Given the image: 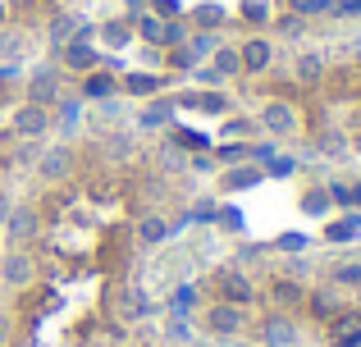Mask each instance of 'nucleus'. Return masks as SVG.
Returning <instances> with one entry per match:
<instances>
[{"instance_id":"f257e3e1","label":"nucleus","mask_w":361,"mask_h":347,"mask_svg":"<svg viewBox=\"0 0 361 347\" xmlns=\"http://www.w3.org/2000/svg\"><path fill=\"white\" fill-rule=\"evenodd\" d=\"M27 106H46L51 110L55 101L64 96V69L60 64H32V73H27Z\"/></svg>"},{"instance_id":"f03ea898","label":"nucleus","mask_w":361,"mask_h":347,"mask_svg":"<svg viewBox=\"0 0 361 347\" xmlns=\"http://www.w3.org/2000/svg\"><path fill=\"white\" fill-rule=\"evenodd\" d=\"M82 128H87V101L64 92V96L51 106V133L60 137V142H73Z\"/></svg>"},{"instance_id":"7ed1b4c3","label":"nucleus","mask_w":361,"mask_h":347,"mask_svg":"<svg viewBox=\"0 0 361 347\" xmlns=\"http://www.w3.org/2000/svg\"><path fill=\"white\" fill-rule=\"evenodd\" d=\"M92 37H97V27H92L78 9H60V14H51V23H46V42H51L55 51H60L64 42H92Z\"/></svg>"},{"instance_id":"20e7f679","label":"nucleus","mask_w":361,"mask_h":347,"mask_svg":"<svg viewBox=\"0 0 361 347\" xmlns=\"http://www.w3.org/2000/svg\"><path fill=\"white\" fill-rule=\"evenodd\" d=\"M256 128H261L265 137H274V142L293 137L298 133V106H288V101H265L261 115H256Z\"/></svg>"},{"instance_id":"39448f33","label":"nucleus","mask_w":361,"mask_h":347,"mask_svg":"<svg viewBox=\"0 0 361 347\" xmlns=\"http://www.w3.org/2000/svg\"><path fill=\"white\" fill-rule=\"evenodd\" d=\"M206 334H215V339H238L247 329V306H233V302H211L206 306Z\"/></svg>"},{"instance_id":"423d86ee","label":"nucleus","mask_w":361,"mask_h":347,"mask_svg":"<svg viewBox=\"0 0 361 347\" xmlns=\"http://www.w3.org/2000/svg\"><path fill=\"white\" fill-rule=\"evenodd\" d=\"M32 170H37V178H42V183H64V178L73 174V146H69V142L42 146Z\"/></svg>"},{"instance_id":"0eeeda50","label":"nucleus","mask_w":361,"mask_h":347,"mask_svg":"<svg viewBox=\"0 0 361 347\" xmlns=\"http://www.w3.org/2000/svg\"><path fill=\"white\" fill-rule=\"evenodd\" d=\"M37 229H42V220H37V210L27 201H14V210H9L5 224H0V233L9 238V247H27V242L37 238Z\"/></svg>"},{"instance_id":"6e6552de","label":"nucleus","mask_w":361,"mask_h":347,"mask_svg":"<svg viewBox=\"0 0 361 347\" xmlns=\"http://www.w3.org/2000/svg\"><path fill=\"white\" fill-rule=\"evenodd\" d=\"M169 124H174V101H169V96H151V101H142V110L128 119L133 133H160V128H169Z\"/></svg>"},{"instance_id":"1a4fd4ad","label":"nucleus","mask_w":361,"mask_h":347,"mask_svg":"<svg viewBox=\"0 0 361 347\" xmlns=\"http://www.w3.org/2000/svg\"><path fill=\"white\" fill-rule=\"evenodd\" d=\"M0 279H5L9 288H27L37 279V260L27 247H9L5 256H0Z\"/></svg>"},{"instance_id":"9d476101","label":"nucleus","mask_w":361,"mask_h":347,"mask_svg":"<svg viewBox=\"0 0 361 347\" xmlns=\"http://www.w3.org/2000/svg\"><path fill=\"white\" fill-rule=\"evenodd\" d=\"M238 64H243V73H270V64H274V42H270V37H261V32H252V37L238 46Z\"/></svg>"},{"instance_id":"9b49d317","label":"nucleus","mask_w":361,"mask_h":347,"mask_svg":"<svg viewBox=\"0 0 361 347\" xmlns=\"http://www.w3.org/2000/svg\"><path fill=\"white\" fill-rule=\"evenodd\" d=\"M101 64H106V55L92 42H64L60 46V69H69V73H92V69H101Z\"/></svg>"},{"instance_id":"f8f14e48","label":"nucleus","mask_w":361,"mask_h":347,"mask_svg":"<svg viewBox=\"0 0 361 347\" xmlns=\"http://www.w3.org/2000/svg\"><path fill=\"white\" fill-rule=\"evenodd\" d=\"M215 284H220V302H233V306H247L256 297V288H252V279L243 275L238 265H224L220 275H215Z\"/></svg>"},{"instance_id":"ddd939ff","label":"nucleus","mask_w":361,"mask_h":347,"mask_svg":"<svg viewBox=\"0 0 361 347\" xmlns=\"http://www.w3.org/2000/svg\"><path fill=\"white\" fill-rule=\"evenodd\" d=\"M14 133L23 137V142H42V137L51 133V110H46V106H18Z\"/></svg>"},{"instance_id":"4468645a","label":"nucleus","mask_w":361,"mask_h":347,"mask_svg":"<svg viewBox=\"0 0 361 347\" xmlns=\"http://www.w3.org/2000/svg\"><path fill=\"white\" fill-rule=\"evenodd\" d=\"M261 183H265V170L252 165V160L224 165V174H220V192H252V187H261Z\"/></svg>"},{"instance_id":"2eb2a0df","label":"nucleus","mask_w":361,"mask_h":347,"mask_svg":"<svg viewBox=\"0 0 361 347\" xmlns=\"http://www.w3.org/2000/svg\"><path fill=\"white\" fill-rule=\"evenodd\" d=\"M119 92L128 101H151V96H160V73H151V69H128L119 78Z\"/></svg>"},{"instance_id":"dca6fc26","label":"nucleus","mask_w":361,"mask_h":347,"mask_svg":"<svg viewBox=\"0 0 361 347\" xmlns=\"http://www.w3.org/2000/svg\"><path fill=\"white\" fill-rule=\"evenodd\" d=\"M27 51H32L27 27H0V64H23Z\"/></svg>"},{"instance_id":"f3484780","label":"nucleus","mask_w":361,"mask_h":347,"mask_svg":"<svg viewBox=\"0 0 361 347\" xmlns=\"http://www.w3.org/2000/svg\"><path fill=\"white\" fill-rule=\"evenodd\" d=\"M92 119H97V128H106V133H115V128L128 124V96H106V101H97V110H92Z\"/></svg>"},{"instance_id":"a211bd4d","label":"nucleus","mask_w":361,"mask_h":347,"mask_svg":"<svg viewBox=\"0 0 361 347\" xmlns=\"http://www.w3.org/2000/svg\"><path fill=\"white\" fill-rule=\"evenodd\" d=\"M87 106H97V101H106V96H119V78L110 69H92V73H82V92H78Z\"/></svg>"},{"instance_id":"6ab92c4d","label":"nucleus","mask_w":361,"mask_h":347,"mask_svg":"<svg viewBox=\"0 0 361 347\" xmlns=\"http://www.w3.org/2000/svg\"><path fill=\"white\" fill-rule=\"evenodd\" d=\"M261 339H265V347H298L302 343V329L288 320V315H270L265 329H261Z\"/></svg>"},{"instance_id":"aec40b11","label":"nucleus","mask_w":361,"mask_h":347,"mask_svg":"<svg viewBox=\"0 0 361 347\" xmlns=\"http://www.w3.org/2000/svg\"><path fill=\"white\" fill-rule=\"evenodd\" d=\"M97 37H101V46H106V51H128V46L137 42L128 18H106V23L97 27Z\"/></svg>"},{"instance_id":"412c9836","label":"nucleus","mask_w":361,"mask_h":347,"mask_svg":"<svg viewBox=\"0 0 361 347\" xmlns=\"http://www.w3.org/2000/svg\"><path fill=\"white\" fill-rule=\"evenodd\" d=\"M329 347H361V315L353 311H338L334 315V324H329Z\"/></svg>"},{"instance_id":"4be33fe9","label":"nucleus","mask_w":361,"mask_h":347,"mask_svg":"<svg viewBox=\"0 0 361 347\" xmlns=\"http://www.w3.org/2000/svg\"><path fill=\"white\" fill-rule=\"evenodd\" d=\"M183 106L202 110V115H229V110H233V101H229V92L211 87V92H188V96H183Z\"/></svg>"},{"instance_id":"5701e85b","label":"nucleus","mask_w":361,"mask_h":347,"mask_svg":"<svg viewBox=\"0 0 361 347\" xmlns=\"http://www.w3.org/2000/svg\"><path fill=\"white\" fill-rule=\"evenodd\" d=\"M293 78L307 82V87L320 82V78H325V51H298V55H293Z\"/></svg>"},{"instance_id":"b1692460","label":"nucleus","mask_w":361,"mask_h":347,"mask_svg":"<svg viewBox=\"0 0 361 347\" xmlns=\"http://www.w3.org/2000/svg\"><path fill=\"white\" fill-rule=\"evenodd\" d=\"M169 233H174V224H169L165 215H142V220H137V238H142V247H165Z\"/></svg>"},{"instance_id":"393cba45","label":"nucleus","mask_w":361,"mask_h":347,"mask_svg":"<svg viewBox=\"0 0 361 347\" xmlns=\"http://www.w3.org/2000/svg\"><path fill=\"white\" fill-rule=\"evenodd\" d=\"M119 315L123 320H147V315H156V302H151L142 288H123L119 293Z\"/></svg>"},{"instance_id":"a878e982","label":"nucleus","mask_w":361,"mask_h":347,"mask_svg":"<svg viewBox=\"0 0 361 347\" xmlns=\"http://www.w3.org/2000/svg\"><path fill=\"white\" fill-rule=\"evenodd\" d=\"M160 339H165V343H178V347H188V343L197 339L192 315H174V311H169V315H165V329H160Z\"/></svg>"},{"instance_id":"bb28decb","label":"nucleus","mask_w":361,"mask_h":347,"mask_svg":"<svg viewBox=\"0 0 361 347\" xmlns=\"http://www.w3.org/2000/svg\"><path fill=\"white\" fill-rule=\"evenodd\" d=\"M128 23H133V37H137V42H151V46H160V37H165V18L147 14V9H137V14H133Z\"/></svg>"},{"instance_id":"cd10ccee","label":"nucleus","mask_w":361,"mask_h":347,"mask_svg":"<svg viewBox=\"0 0 361 347\" xmlns=\"http://www.w3.org/2000/svg\"><path fill=\"white\" fill-rule=\"evenodd\" d=\"M357 238H361V215H348V220L325 224V242H334V247H343V242H357Z\"/></svg>"},{"instance_id":"c85d7f7f","label":"nucleus","mask_w":361,"mask_h":347,"mask_svg":"<svg viewBox=\"0 0 361 347\" xmlns=\"http://www.w3.org/2000/svg\"><path fill=\"white\" fill-rule=\"evenodd\" d=\"M329 210H334V201H329L325 187H307V192H302V215H307V220H325Z\"/></svg>"},{"instance_id":"c756f323","label":"nucleus","mask_w":361,"mask_h":347,"mask_svg":"<svg viewBox=\"0 0 361 347\" xmlns=\"http://www.w3.org/2000/svg\"><path fill=\"white\" fill-rule=\"evenodd\" d=\"M316 151L325 156V160H348V137L338 133V128H325V133L316 137Z\"/></svg>"},{"instance_id":"7c9ffc66","label":"nucleus","mask_w":361,"mask_h":347,"mask_svg":"<svg viewBox=\"0 0 361 347\" xmlns=\"http://www.w3.org/2000/svg\"><path fill=\"white\" fill-rule=\"evenodd\" d=\"M183 46H188V55H192L197 64H206V60H211V55H215V46H220V37H215V32H202V27H197V32L188 37Z\"/></svg>"},{"instance_id":"2f4dec72","label":"nucleus","mask_w":361,"mask_h":347,"mask_svg":"<svg viewBox=\"0 0 361 347\" xmlns=\"http://www.w3.org/2000/svg\"><path fill=\"white\" fill-rule=\"evenodd\" d=\"M329 284L334 288H361V260H338L329 270Z\"/></svg>"},{"instance_id":"473e14b6","label":"nucleus","mask_w":361,"mask_h":347,"mask_svg":"<svg viewBox=\"0 0 361 347\" xmlns=\"http://www.w3.org/2000/svg\"><path fill=\"white\" fill-rule=\"evenodd\" d=\"M238 14H243V23H252V27H270V0H243L238 5Z\"/></svg>"},{"instance_id":"72a5a7b5","label":"nucleus","mask_w":361,"mask_h":347,"mask_svg":"<svg viewBox=\"0 0 361 347\" xmlns=\"http://www.w3.org/2000/svg\"><path fill=\"white\" fill-rule=\"evenodd\" d=\"M192 306H197V288H192V284H178L174 293H169L165 311H174V315H192Z\"/></svg>"},{"instance_id":"f704fd0d","label":"nucleus","mask_w":361,"mask_h":347,"mask_svg":"<svg viewBox=\"0 0 361 347\" xmlns=\"http://www.w3.org/2000/svg\"><path fill=\"white\" fill-rule=\"evenodd\" d=\"M307 247H311V238H307V233H298V229H288V233L274 238V251H283V256H302Z\"/></svg>"},{"instance_id":"c9c22d12","label":"nucleus","mask_w":361,"mask_h":347,"mask_svg":"<svg viewBox=\"0 0 361 347\" xmlns=\"http://www.w3.org/2000/svg\"><path fill=\"white\" fill-rule=\"evenodd\" d=\"M270 27H274L279 37H288V42H298V37L307 32V18H302V14H293V9H288L283 18H270Z\"/></svg>"},{"instance_id":"e433bc0d","label":"nucleus","mask_w":361,"mask_h":347,"mask_svg":"<svg viewBox=\"0 0 361 347\" xmlns=\"http://www.w3.org/2000/svg\"><path fill=\"white\" fill-rule=\"evenodd\" d=\"M160 170L165 174H183L188 170V146H160Z\"/></svg>"},{"instance_id":"4c0bfd02","label":"nucleus","mask_w":361,"mask_h":347,"mask_svg":"<svg viewBox=\"0 0 361 347\" xmlns=\"http://www.w3.org/2000/svg\"><path fill=\"white\" fill-rule=\"evenodd\" d=\"M274 156H279V142H274V137H261V142H247V160H252V165H270Z\"/></svg>"},{"instance_id":"58836bf2","label":"nucleus","mask_w":361,"mask_h":347,"mask_svg":"<svg viewBox=\"0 0 361 347\" xmlns=\"http://www.w3.org/2000/svg\"><path fill=\"white\" fill-rule=\"evenodd\" d=\"M270 297H274L279 306H298V302H302V284H298V279H279V284L270 288Z\"/></svg>"},{"instance_id":"ea45409f","label":"nucleus","mask_w":361,"mask_h":347,"mask_svg":"<svg viewBox=\"0 0 361 347\" xmlns=\"http://www.w3.org/2000/svg\"><path fill=\"white\" fill-rule=\"evenodd\" d=\"M288 9L302 18H320V14H334V0H288Z\"/></svg>"},{"instance_id":"a19ab883","label":"nucleus","mask_w":361,"mask_h":347,"mask_svg":"<svg viewBox=\"0 0 361 347\" xmlns=\"http://www.w3.org/2000/svg\"><path fill=\"white\" fill-rule=\"evenodd\" d=\"M188 37H192V27H188L183 18H165V37H160V46H169V51H174V46H183Z\"/></svg>"},{"instance_id":"79ce46f5","label":"nucleus","mask_w":361,"mask_h":347,"mask_svg":"<svg viewBox=\"0 0 361 347\" xmlns=\"http://www.w3.org/2000/svg\"><path fill=\"white\" fill-rule=\"evenodd\" d=\"M311 311H316V315H329V320H334V315H338V297H334V288H316V293H311Z\"/></svg>"},{"instance_id":"37998d69","label":"nucleus","mask_w":361,"mask_h":347,"mask_svg":"<svg viewBox=\"0 0 361 347\" xmlns=\"http://www.w3.org/2000/svg\"><path fill=\"white\" fill-rule=\"evenodd\" d=\"M247 160V142H220L215 146V165H243Z\"/></svg>"},{"instance_id":"c03bdc74","label":"nucleus","mask_w":361,"mask_h":347,"mask_svg":"<svg viewBox=\"0 0 361 347\" xmlns=\"http://www.w3.org/2000/svg\"><path fill=\"white\" fill-rule=\"evenodd\" d=\"M192 23L202 27V32H215V27L224 23V9H220V5H202V9L192 14Z\"/></svg>"},{"instance_id":"a18cd8bd","label":"nucleus","mask_w":361,"mask_h":347,"mask_svg":"<svg viewBox=\"0 0 361 347\" xmlns=\"http://www.w3.org/2000/svg\"><path fill=\"white\" fill-rule=\"evenodd\" d=\"M215 224L229 229V233H243V210L238 206H220V210H215Z\"/></svg>"},{"instance_id":"49530a36","label":"nucleus","mask_w":361,"mask_h":347,"mask_svg":"<svg viewBox=\"0 0 361 347\" xmlns=\"http://www.w3.org/2000/svg\"><path fill=\"white\" fill-rule=\"evenodd\" d=\"M261 170H265V178H288V174H298V160H293V156H274Z\"/></svg>"},{"instance_id":"de8ad7c7","label":"nucleus","mask_w":361,"mask_h":347,"mask_svg":"<svg viewBox=\"0 0 361 347\" xmlns=\"http://www.w3.org/2000/svg\"><path fill=\"white\" fill-rule=\"evenodd\" d=\"M142 9H147V14H156V18H178V14H183V5H178V0H147Z\"/></svg>"},{"instance_id":"09e8293b","label":"nucleus","mask_w":361,"mask_h":347,"mask_svg":"<svg viewBox=\"0 0 361 347\" xmlns=\"http://www.w3.org/2000/svg\"><path fill=\"white\" fill-rule=\"evenodd\" d=\"M325 192H329V201H334V206H348V210H353V183H343V178H334V183H329Z\"/></svg>"},{"instance_id":"8fccbe9b","label":"nucleus","mask_w":361,"mask_h":347,"mask_svg":"<svg viewBox=\"0 0 361 347\" xmlns=\"http://www.w3.org/2000/svg\"><path fill=\"white\" fill-rule=\"evenodd\" d=\"M224 133H229V137H247V133H256V119H229Z\"/></svg>"},{"instance_id":"3c124183","label":"nucleus","mask_w":361,"mask_h":347,"mask_svg":"<svg viewBox=\"0 0 361 347\" xmlns=\"http://www.w3.org/2000/svg\"><path fill=\"white\" fill-rule=\"evenodd\" d=\"M334 14L338 18H361V0H334Z\"/></svg>"},{"instance_id":"603ef678","label":"nucleus","mask_w":361,"mask_h":347,"mask_svg":"<svg viewBox=\"0 0 361 347\" xmlns=\"http://www.w3.org/2000/svg\"><path fill=\"white\" fill-rule=\"evenodd\" d=\"M188 170H197V174H211L215 170V156H192V165Z\"/></svg>"},{"instance_id":"864d4df0","label":"nucleus","mask_w":361,"mask_h":347,"mask_svg":"<svg viewBox=\"0 0 361 347\" xmlns=\"http://www.w3.org/2000/svg\"><path fill=\"white\" fill-rule=\"evenodd\" d=\"M288 279H307V260H302V256L288 260Z\"/></svg>"},{"instance_id":"5fc2aeb1","label":"nucleus","mask_w":361,"mask_h":347,"mask_svg":"<svg viewBox=\"0 0 361 347\" xmlns=\"http://www.w3.org/2000/svg\"><path fill=\"white\" fill-rule=\"evenodd\" d=\"M9 210H14V196H9L5 187H0V224H5V215H9Z\"/></svg>"},{"instance_id":"6e6d98bb","label":"nucleus","mask_w":361,"mask_h":347,"mask_svg":"<svg viewBox=\"0 0 361 347\" xmlns=\"http://www.w3.org/2000/svg\"><path fill=\"white\" fill-rule=\"evenodd\" d=\"M9 334H14V324H9V315H5V311H0V347H5V343H9Z\"/></svg>"},{"instance_id":"4d7b16f0","label":"nucleus","mask_w":361,"mask_h":347,"mask_svg":"<svg viewBox=\"0 0 361 347\" xmlns=\"http://www.w3.org/2000/svg\"><path fill=\"white\" fill-rule=\"evenodd\" d=\"M18 78V64H0V82H14Z\"/></svg>"},{"instance_id":"13d9d810","label":"nucleus","mask_w":361,"mask_h":347,"mask_svg":"<svg viewBox=\"0 0 361 347\" xmlns=\"http://www.w3.org/2000/svg\"><path fill=\"white\" fill-rule=\"evenodd\" d=\"M353 210H361V183H353Z\"/></svg>"},{"instance_id":"bf43d9fd","label":"nucleus","mask_w":361,"mask_h":347,"mask_svg":"<svg viewBox=\"0 0 361 347\" xmlns=\"http://www.w3.org/2000/svg\"><path fill=\"white\" fill-rule=\"evenodd\" d=\"M238 347H247V343H238Z\"/></svg>"},{"instance_id":"052dcab7","label":"nucleus","mask_w":361,"mask_h":347,"mask_svg":"<svg viewBox=\"0 0 361 347\" xmlns=\"http://www.w3.org/2000/svg\"><path fill=\"white\" fill-rule=\"evenodd\" d=\"M0 256H5V251H0Z\"/></svg>"}]
</instances>
